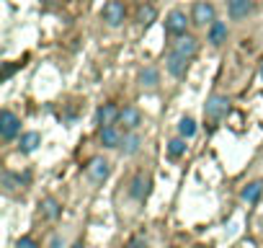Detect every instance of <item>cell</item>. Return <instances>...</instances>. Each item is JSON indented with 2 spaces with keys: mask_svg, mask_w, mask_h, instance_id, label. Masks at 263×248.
I'll return each instance as SVG.
<instances>
[{
  "mask_svg": "<svg viewBox=\"0 0 263 248\" xmlns=\"http://www.w3.org/2000/svg\"><path fill=\"white\" fill-rule=\"evenodd\" d=\"M18 130H21L18 116L6 109L3 114H0V135H3V140H13V137L18 135Z\"/></svg>",
  "mask_w": 263,
  "mask_h": 248,
  "instance_id": "obj_1",
  "label": "cell"
},
{
  "mask_svg": "<svg viewBox=\"0 0 263 248\" xmlns=\"http://www.w3.org/2000/svg\"><path fill=\"white\" fill-rule=\"evenodd\" d=\"M85 173H88V179H90L93 184H103V181L108 179V173H111V166H108L103 158H93V161L85 166Z\"/></svg>",
  "mask_w": 263,
  "mask_h": 248,
  "instance_id": "obj_2",
  "label": "cell"
},
{
  "mask_svg": "<svg viewBox=\"0 0 263 248\" xmlns=\"http://www.w3.org/2000/svg\"><path fill=\"white\" fill-rule=\"evenodd\" d=\"M126 19V11H124V3H119V0H108L106 8H103V21L108 26H121Z\"/></svg>",
  "mask_w": 263,
  "mask_h": 248,
  "instance_id": "obj_3",
  "label": "cell"
},
{
  "mask_svg": "<svg viewBox=\"0 0 263 248\" xmlns=\"http://www.w3.org/2000/svg\"><path fill=\"white\" fill-rule=\"evenodd\" d=\"M227 111H230L227 96H212V98L206 101V106H204V114H206L209 119H222Z\"/></svg>",
  "mask_w": 263,
  "mask_h": 248,
  "instance_id": "obj_4",
  "label": "cell"
},
{
  "mask_svg": "<svg viewBox=\"0 0 263 248\" xmlns=\"http://www.w3.org/2000/svg\"><path fill=\"white\" fill-rule=\"evenodd\" d=\"M196 49H199V44H196V39L194 37H178V42L173 44V55H178V57H183V60H191L194 55H196Z\"/></svg>",
  "mask_w": 263,
  "mask_h": 248,
  "instance_id": "obj_5",
  "label": "cell"
},
{
  "mask_svg": "<svg viewBox=\"0 0 263 248\" xmlns=\"http://www.w3.org/2000/svg\"><path fill=\"white\" fill-rule=\"evenodd\" d=\"M186 13H181V11H171L168 13V19H165V31H171V34H176V37H183L186 34Z\"/></svg>",
  "mask_w": 263,
  "mask_h": 248,
  "instance_id": "obj_6",
  "label": "cell"
},
{
  "mask_svg": "<svg viewBox=\"0 0 263 248\" xmlns=\"http://www.w3.org/2000/svg\"><path fill=\"white\" fill-rule=\"evenodd\" d=\"M129 194L135 197V199H145V197L150 194V176H145V173H137L135 179H132Z\"/></svg>",
  "mask_w": 263,
  "mask_h": 248,
  "instance_id": "obj_7",
  "label": "cell"
},
{
  "mask_svg": "<svg viewBox=\"0 0 263 248\" xmlns=\"http://www.w3.org/2000/svg\"><path fill=\"white\" fill-rule=\"evenodd\" d=\"M119 109L114 106V103H103L101 109H98V114H96V119H98V124H101V130L103 127H114V121L119 119Z\"/></svg>",
  "mask_w": 263,
  "mask_h": 248,
  "instance_id": "obj_8",
  "label": "cell"
},
{
  "mask_svg": "<svg viewBox=\"0 0 263 248\" xmlns=\"http://www.w3.org/2000/svg\"><path fill=\"white\" fill-rule=\"evenodd\" d=\"M194 24H199V26L214 24V8H212V3H196L194 6Z\"/></svg>",
  "mask_w": 263,
  "mask_h": 248,
  "instance_id": "obj_9",
  "label": "cell"
},
{
  "mask_svg": "<svg viewBox=\"0 0 263 248\" xmlns=\"http://www.w3.org/2000/svg\"><path fill=\"white\" fill-rule=\"evenodd\" d=\"M227 8H230V16L235 21H240L253 11V0H227Z\"/></svg>",
  "mask_w": 263,
  "mask_h": 248,
  "instance_id": "obj_10",
  "label": "cell"
},
{
  "mask_svg": "<svg viewBox=\"0 0 263 248\" xmlns=\"http://www.w3.org/2000/svg\"><path fill=\"white\" fill-rule=\"evenodd\" d=\"M140 119H142V116H140V111H137L135 106H124L121 114H119V121L124 124L126 130H137V127H140Z\"/></svg>",
  "mask_w": 263,
  "mask_h": 248,
  "instance_id": "obj_11",
  "label": "cell"
},
{
  "mask_svg": "<svg viewBox=\"0 0 263 248\" xmlns=\"http://www.w3.org/2000/svg\"><path fill=\"white\" fill-rule=\"evenodd\" d=\"M121 135L116 132V127H103L101 130V143H103V148H121Z\"/></svg>",
  "mask_w": 263,
  "mask_h": 248,
  "instance_id": "obj_12",
  "label": "cell"
},
{
  "mask_svg": "<svg viewBox=\"0 0 263 248\" xmlns=\"http://www.w3.org/2000/svg\"><path fill=\"white\" fill-rule=\"evenodd\" d=\"M224 39H227V26H224L222 21H214L212 29H209V42H212L214 47H219Z\"/></svg>",
  "mask_w": 263,
  "mask_h": 248,
  "instance_id": "obj_13",
  "label": "cell"
},
{
  "mask_svg": "<svg viewBox=\"0 0 263 248\" xmlns=\"http://www.w3.org/2000/svg\"><path fill=\"white\" fill-rule=\"evenodd\" d=\"M186 62H189V60H183V57H178V55L171 52V57H168V73L176 75V78H181V75L186 73Z\"/></svg>",
  "mask_w": 263,
  "mask_h": 248,
  "instance_id": "obj_14",
  "label": "cell"
},
{
  "mask_svg": "<svg viewBox=\"0 0 263 248\" xmlns=\"http://www.w3.org/2000/svg\"><path fill=\"white\" fill-rule=\"evenodd\" d=\"M39 145H42V135H39V132H26V135L21 137V150H24V153H34Z\"/></svg>",
  "mask_w": 263,
  "mask_h": 248,
  "instance_id": "obj_15",
  "label": "cell"
},
{
  "mask_svg": "<svg viewBox=\"0 0 263 248\" xmlns=\"http://www.w3.org/2000/svg\"><path fill=\"white\" fill-rule=\"evenodd\" d=\"M137 150H140V137H137L135 132L126 135V137L121 140V153H124V155H135Z\"/></svg>",
  "mask_w": 263,
  "mask_h": 248,
  "instance_id": "obj_16",
  "label": "cell"
},
{
  "mask_svg": "<svg viewBox=\"0 0 263 248\" xmlns=\"http://www.w3.org/2000/svg\"><path fill=\"white\" fill-rule=\"evenodd\" d=\"M42 212H44V217H49V220H57L62 209H60V202L49 197V199H44V202H42Z\"/></svg>",
  "mask_w": 263,
  "mask_h": 248,
  "instance_id": "obj_17",
  "label": "cell"
},
{
  "mask_svg": "<svg viewBox=\"0 0 263 248\" xmlns=\"http://www.w3.org/2000/svg\"><path fill=\"white\" fill-rule=\"evenodd\" d=\"M178 132H181V137H194L196 135V121L191 119V116H183L181 121H178Z\"/></svg>",
  "mask_w": 263,
  "mask_h": 248,
  "instance_id": "obj_18",
  "label": "cell"
},
{
  "mask_svg": "<svg viewBox=\"0 0 263 248\" xmlns=\"http://www.w3.org/2000/svg\"><path fill=\"white\" fill-rule=\"evenodd\" d=\"M260 191H263V184H260V181H255V184H250V186H245V189H242V199H245V202H258Z\"/></svg>",
  "mask_w": 263,
  "mask_h": 248,
  "instance_id": "obj_19",
  "label": "cell"
},
{
  "mask_svg": "<svg viewBox=\"0 0 263 248\" xmlns=\"http://www.w3.org/2000/svg\"><path fill=\"white\" fill-rule=\"evenodd\" d=\"M137 21H140L142 26L153 24V21H155V8H153V6H142V8L137 11Z\"/></svg>",
  "mask_w": 263,
  "mask_h": 248,
  "instance_id": "obj_20",
  "label": "cell"
},
{
  "mask_svg": "<svg viewBox=\"0 0 263 248\" xmlns=\"http://www.w3.org/2000/svg\"><path fill=\"white\" fill-rule=\"evenodd\" d=\"M168 153H171L173 158H181V155L186 153V140H171V143H168Z\"/></svg>",
  "mask_w": 263,
  "mask_h": 248,
  "instance_id": "obj_21",
  "label": "cell"
},
{
  "mask_svg": "<svg viewBox=\"0 0 263 248\" xmlns=\"http://www.w3.org/2000/svg\"><path fill=\"white\" fill-rule=\"evenodd\" d=\"M140 80H142L145 85H158V70H155V67H145L142 75H140Z\"/></svg>",
  "mask_w": 263,
  "mask_h": 248,
  "instance_id": "obj_22",
  "label": "cell"
},
{
  "mask_svg": "<svg viewBox=\"0 0 263 248\" xmlns=\"http://www.w3.org/2000/svg\"><path fill=\"white\" fill-rule=\"evenodd\" d=\"M16 184H18V181H16V176H13V173H3V186H6V191H13V189H16Z\"/></svg>",
  "mask_w": 263,
  "mask_h": 248,
  "instance_id": "obj_23",
  "label": "cell"
},
{
  "mask_svg": "<svg viewBox=\"0 0 263 248\" xmlns=\"http://www.w3.org/2000/svg\"><path fill=\"white\" fill-rule=\"evenodd\" d=\"M16 248H39V243H36L34 238H21V240L16 243Z\"/></svg>",
  "mask_w": 263,
  "mask_h": 248,
  "instance_id": "obj_24",
  "label": "cell"
},
{
  "mask_svg": "<svg viewBox=\"0 0 263 248\" xmlns=\"http://www.w3.org/2000/svg\"><path fill=\"white\" fill-rule=\"evenodd\" d=\"M126 248H145V240H142V238H135V240H132Z\"/></svg>",
  "mask_w": 263,
  "mask_h": 248,
  "instance_id": "obj_25",
  "label": "cell"
},
{
  "mask_svg": "<svg viewBox=\"0 0 263 248\" xmlns=\"http://www.w3.org/2000/svg\"><path fill=\"white\" fill-rule=\"evenodd\" d=\"M60 245H62V240L54 235V238H52V243H49V248H60Z\"/></svg>",
  "mask_w": 263,
  "mask_h": 248,
  "instance_id": "obj_26",
  "label": "cell"
},
{
  "mask_svg": "<svg viewBox=\"0 0 263 248\" xmlns=\"http://www.w3.org/2000/svg\"><path fill=\"white\" fill-rule=\"evenodd\" d=\"M72 248H83V243H75V245H72Z\"/></svg>",
  "mask_w": 263,
  "mask_h": 248,
  "instance_id": "obj_27",
  "label": "cell"
},
{
  "mask_svg": "<svg viewBox=\"0 0 263 248\" xmlns=\"http://www.w3.org/2000/svg\"><path fill=\"white\" fill-rule=\"evenodd\" d=\"M260 78H263V62H260Z\"/></svg>",
  "mask_w": 263,
  "mask_h": 248,
  "instance_id": "obj_28",
  "label": "cell"
}]
</instances>
